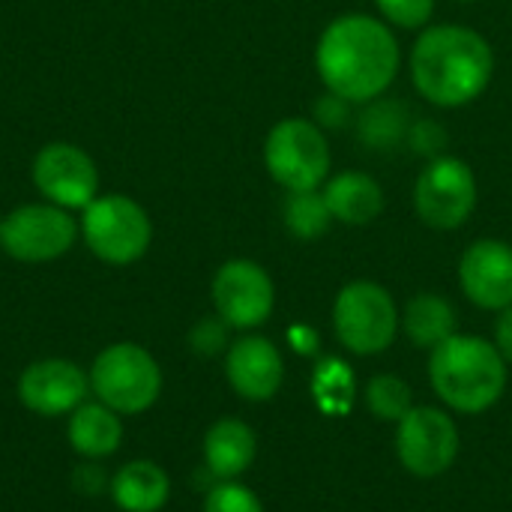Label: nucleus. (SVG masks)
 Masks as SVG:
<instances>
[{"label":"nucleus","mask_w":512,"mask_h":512,"mask_svg":"<svg viewBox=\"0 0 512 512\" xmlns=\"http://www.w3.org/2000/svg\"><path fill=\"white\" fill-rule=\"evenodd\" d=\"M108 492L123 512H159L171 498V480L156 462L135 459L111 477Z\"/></svg>","instance_id":"nucleus-18"},{"label":"nucleus","mask_w":512,"mask_h":512,"mask_svg":"<svg viewBox=\"0 0 512 512\" xmlns=\"http://www.w3.org/2000/svg\"><path fill=\"white\" fill-rule=\"evenodd\" d=\"M429 378L435 393L462 414L492 408L507 387V360L480 336H450L432 351Z\"/></svg>","instance_id":"nucleus-3"},{"label":"nucleus","mask_w":512,"mask_h":512,"mask_svg":"<svg viewBox=\"0 0 512 512\" xmlns=\"http://www.w3.org/2000/svg\"><path fill=\"white\" fill-rule=\"evenodd\" d=\"M369 411L384 423H399L414 408V393L399 375H375L366 387Z\"/></svg>","instance_id":"nucleus-23"},{"label":"nucleus","mask_w":512,"mask_h":512,"mask_svg":"<svg viewBox=\"0 0 512 512\" xmlns=\"http://www.w3.org/2000/svg\"><path fill=\"white\" fill-rule=\"evenodd\" d=\"M33 186L36 192L63 210H84L99 195V171L87 150L69 141L45 144L33 159Z\"/></svg>","instance_id":"nucleus-10"},{"label":"nucleus","mask_w":512,"mask_h":512,"mask_svg":"<svg viewBox=\"0 0 512 512\" xmlns=\"http://www.w3.org/2000/svg\"><path fill=\"white\" fill-rule=\"evenodd\" d=\"M324 87L351 105H366L387 93L399 72V42L390 24L348 12L333 18L315 48Z\"/></svg>","instance_id":"nucleus-1"},{"label":"nucleus","mask_w":512,"mask_h":512,"mask_svg":"<svg viewBox=\"0 0 512 512\" xmlns=\"http://www.w3.org/2000/svg\"><path fill=\"white\" fill-rule=\"evenodd\" d=\"M87 375L90 393L120 417L144 414L162 396V369L138 342H114L102 348Z\"/></svg>","instance_id":"nucleus-4"},{"label":"nucleus","mask_w":512,"mask_h":512,"mask_svg":"<svg viewBox=\"0 0 512 512\" xmlns=\"http://www.w3.org/2000/svg\"><path fill=\"white\" fill-rule=\"evenodd\" d=\"M264 165L270 177L288 192L318 189L330 174V147L324 129L303 117L279 120L267 132Z\"/></svg>","instance_id":"nucleus-6"},{"label":"nucleus","mask_w":512,"mask_h":512,"mask_svg":"<svg viewBox=\"0 0 512 512\" xmlns=\"http://www.w3.org/2000/svg\"><path fill=\"white\" fill-rule=\"evenodd\" d=\"M204 512H264V507L249 486L237 480H222L219 486L207 492Z\"/></svg>","instance_id":"nucleus-24"},{"label":"nucleus","mask_w":512,"mask_h":512,"mask_svg":"<svg viewBox=\"0 0 512 512\" xmlns=\"http://www.w3.org/2000/svg\"><path fill=\"white\" fill-rule=\"evenodd\" d=\"M0 219H3V216H0Z\"/></svg>","instance_id":"nucleus-32"},{"label":"nucleus","mask_w":512,"mask_h":512,"mask_svg":"<svg viewBox=\"0 0 512 512\" xmlns=\"http://www.w3.org/2000/svg\"><path fill=\"white\" fill-rule=\"evenodd\" d=\"M495 348L501 351V357L512 363V306H507L498 318V327H495Z\"/></svg>","instance_id":"nucleus-30"},{"label":"nucleus","mask_w":512,"mask_h":512,"mask_svg":"<svg viewBox=\"0 0 512 512\" xmlns=\"http://www.w3.org/2000/svg\"><path fill=\"white\" fill-rule=\"evenodd\" d=\"M447 141H450V135H447V129L438 123V120H432V117H423V120H417V123H411V129H408V147L417 153V156H426V159H438V156H444L441 150L447 147Z\"/></svg>","instance_id":"nucleus-26"},{"label":"nucleus","mask_w":512,"mask_h":512,"mask_svg":"<svg viewBox=\"0 0 512 512\" xmlns=\"http://www.w3.org/2000/svg\"><path fill=\"white\" fill-rule=\"evenodd\" d=\"M210 294H213L216 315L234 330L261 327L273 315V303H276V288L270 273L249 258L225 261L213 276Z\"/></svg>","instance_id":"nucleus-11"},{"label":"nucleus","mask_w":512,"mask_h":512,"mask_svg":"<svg viewBox=\"0 0 512 512\" xmlns=\"http://www.w3.org/2000/svg\"><path fill=\"white\" fill-rule=\"evenodd\" d=\"M225 378L246 402H267L279 393L285 363L279 348L264 336H243L225 354Z\"/></svg>","instance_id":"nucleus-15"},{"label":"nucleus","mask_w":512,"mask_h":512,"mask_svg":"<svg viewBox=\"0 0 512 512\" xmlns=\"http://www.w3.org/2000/svg\"><path fill=\"white\" fill-rule=\"evenodd\" d=\"M396 453L414 477H441L459 456V429L438 408H411L396 423Z\"/></svg>","instance_id":"nucleus-12"},{"label":"nucleus","mask_w":512,"mask_h":512,"mask_svg":"<svg viewBox=\"0 0 512 512\" xmlns=\"http://www.w3.org/2000/svg\"><path fill=\"white\" fill-rule=\"evenodd\" d=\"M324 201L333 213V222L369 225L384 210V189L363 171H342L324 186Z\"/></svg>","instance_id":"nucleus-19"},{"label":"nucleus","mask_w":512,"mask_h":512,"mask_svg":"<svg viewBox=\"0 0 512 512\" xmlns=\"http://www.w3.org/2000/svg\"><path fill=\"white\" fill-rule=\"evenodd\" d=\"M402 327L417 348H438L456 336V309L438 294H417L405 306Z\"/></svg>","instance_id":"nucleus-21"},{"label":"nucleus","mask_w":512,"mask_h":512,"mask_svg":"<svg viewBox=\"0 0 512 512\" xmlns=\"http://www.w3.org/2000/svg\"><path fill=\"white\" fill-rule=\"evenodd\" d=\"M18 402L39 417H69L90 396V375L60 357L36 360L18 375Z\"/></svg>","instance_id":"nucleus-13"},{"label":"nucleus","mask_w":512,"mask_h":512,"mask_svg":"<svg viewBox=\"0 0 512 512\" xmlns=\"http://www.w3.org/2000/svg\"><path fill=\"white\" fill-rule=\"evenodd\" d=\"M411 129V114L408 105L399 99H372L357 117V138L369 150H396L399 144L408 141Z\"/></svg>","instance_id":"nucleus-20"},{"label":"nucleus","mask_w":512,"mask_h":512,"mask_svg":"<svg viewBox=\"0 0 512 512\" xmlns=\"http://www.w3.org/2000/svg\"><path fill=\"white\" fill-rule=\"evenodd\" d=\"M333 327L339 342L354 354H381L399 333V309L387 288L360 279L339 291L333 306Z\"/></svg>","instance_id":"nucleus-7"},{"label":"nucleus","mask_w":512,"mask_h":512,"mask_svg":"<svg viewBox=\"0 0 512 512\" xmlns=\"http://www.w3.org/2000/svg\"><path fill=\"white\" fill-rule=\"evenodd\" d=\"M318 393L324 399H348L351 396V375H348V366L330 360L324 369H318Z\"/></svg>","instance_id":"nucleus-29"},{"label":"nucleus","mask_w":512,"mask_h":512,"mask_svg":"<svg viewBox=\"0 0 512 512\" xmlns=\"http://www.w3.org/2000/svg\"><path fill=\"white\" fill-rule=\"evenodd\" d=\"M312 120L321 129H342L351 123V102L327 90L324 96H318L312 102Z\"/></svg>","instance_id":"nucleus-27"},{"label":"nucleus","mask_w":512,"mask_h":512,"mask_svg":"<svg viewBox=\"0 0 512 512\" xmlns=\"http://www.w3.org/2000/svg\"><path fill=\"white\" fill-rule=\"evenodd\" d=\"M381 15L402 27V30H417L423 24H429L432 12H435V0H375Z\"/></svg>","instance_id":"nucleus-25"},{"label":"nucleus","mask_w":512,"mask_h":512,"mask_svg":"<svg viewBox=\"0 0 512 512\" xmlns=\"http://www.w3.org/2000/svg\"><path fill=\"white\" fill-rule=\"evenodd\" d=\"M477 207V177L468 162L456 156L429 159L414 183L417 216L438 231H453L471 219Z\"/></svg>","instance_id":"nucleus-9"},{"label":"nucleus","mask_w":512,"mask_h":512,"mask_svg":"<svg viewBox=\"0 0 512 512\" xmlns=\"http://www.w3.org/2000/svg\"><path fill=\"white\" fill-rule=\"evenodd\" d=\"M465 297L492 312L512 306V246L504 240H477L459 261Z\"/></svg>","instance_id":"nucleus-14"},{"label":"nucleus","mask_w":512,"mask_h":512,"mask_svg":"<svg viewBox=\"0 0 512 512\" xmlns=\"http://www.w3.org/2000/svg\"><path fill=\"white\" fill-rule=\"evenodd\" d=\"M78 240V222L69 210L42 204H21L0 219V249L21 264H48L63 258Z\"/></svg>","instance_id":"nucleus-8"},{"label":"nucleus","mask_w":512,"mask_h":512,"mask_svg":"<svg viewBox=\"0 0 512 512\" xmlns=\"http://www.w3.org/2000/svg\"><path fill=\"white\" fill-rule=\"evenodd\" d=\"M66 438H69V447L78 456L93 459V462L108 459L123 444V420H120L117 411H111L99 399H93V402L87 399L84 405H78L69 414Z\"/></svg>","instance_id":"nucleus-17"},{"label":"nucleus","mask_w":512,"mask_h":512,"mask_svg":"<svg viewBox=\"0 0 512 512\" xmlns=\"http://www.w3.org/2000/svg\"><path fill=\"white\" fill-rule=\"evenodd\" d=\"M495 72L489 39L462 24H438L420 33L411 51V78L420 96L441 108H462L483 96Z\"/></svg>","instance_id":"nucleus-2"},{"label":"nucleus","mask_w":512,"mask_h":512,"mask_svg":"<svg viewBox=\"0 0 512 512\" xmlns=\"http://www.w3.org/2000/svg\"><path fill=\"white\" fill-rule=\"evenodd\" d=\"M459 3H474V0H459Z\"/></svg>","instance_id":"nucleus-31"},{"label":"nucleus","mask_w":512,"mask_h":512,"mask_svg":"<svg viewBox=\"0 0 512 512\" xmlns=\"http://www.w3.org/2000/svg\"><path fill=\"white\" fill-rule=\"evenodd\" d=\"M255 453L258 438L237 417L216 420L204 435V465L219 480H237L240 474H246L255 462Z\"/></svg>","instance_id":"nucleus-16"},{"label":"nucleus","mask_w":512,"mask_h":512,"mask_svg":"<svg viewBox=\"0 0 512 512\" xmlns=\"http://www.w3.org/2000/svg\"><path fill=\"white\" fill-rule=\"evenodd\" d=\"M282 219H285L288 234L297 240H318L333 225V213L324 201V192L318 189L288 192L282 204Z\"/></svg>","instance_id":"nucleus-22"},{"label":"nucleus","mask_w":512,"mask_h":512,"mask_svg":"<svg viewBox=\"0 0 512 512\" xmlns=\"http://www.w3.org/2000/svg\"><path fill=\"white\" fill-rule=\"evenodd\" d=\"M84 246L111 267L141 261L153 243V222L147 210L129 195H96L78 219Z\"/></svg>","instance_id":"nucleus-5"},{"label":"nucleus","mask_w":512,"mask_h":512,"mask_svg":"<svg viewBox=\"0 0 512 512\" xmlns=\"http://www.w3.org/2000/svg\"><path fill=\"white\" fill-rule=\"evenodd\" d=\"M225 342H228V324H225L219 315H216V318L198 321L195 330L189 333V345H192L198 354H204V357L219 354V351L225 348Z\"/></svg>","instance_id":"nucleus-28"}]
</instances>
